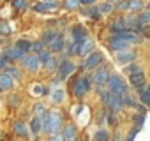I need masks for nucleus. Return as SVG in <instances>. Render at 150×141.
<instances>
[{
  "label": "nucleus",
  "mask_w": 150,
  "mask_h": 141,
  "mask_svg": "<svg viewBox=\"0 0 150 141\" xmlns=\"http://www.w3.org/2000/svg\"><path fill=\"white\" fill-rule=\"evenodd\" d=\"M108 90L111 92V94H115V95H124L125 94V85H124V81L120 80V76H110V80H108Z\"/></svg>",
  "instance_id": "nucleus-1"
},
{
  "label": "nucleus",
  "mask_w": 150,
  "mask_h": 141,
  "mask_svg": "<svg viewBox=\"0 0 150 141\" xmlns=\"http://www.w3.org/2000/svg\"><path fill=\"white\" fill-rule=\"evenodd\" d=\"M108 80H110V76H108V69H106V67H99V69L94 70V74H92V83L97 85L99 88L104 87V85L108 83Z\"/></svg>",
  "instance_id": "nucleus-2"
},
{
  "label": "nucleus",
  "mask_w": 150,
  "mask_h": 141,
  "mask_svg": "<svg viewBox=\"0 0 150 141\" xmlns=\"http://www.w3.org/2000/svg\"><path fill=\"white\" fill-rule=\"evenodd\" d=\"M88 83H90V81H88L87 78H78V80H74V83H72V92H74V95H78V97L85 95V94L88 92V88H90Z\"/></svg>",
  "instance_id": "nucleus-3"
},
{
  "label": "nucleus",
  "mask_w": 150,
  "mask_h": 141,
  "mask_svg": "<svg viewBox=\"0 0 150 141\" xmlns=\"http://www.w3.org/2000/svg\"><path fill=\"white\" fill-rule=\"evenodd\" d=\"M39 62H41L39 55H23V58H21V65L27 70H30V73H35V70H37Z\"/></svg>",
  "instance_id": "nucleus-4"
},
{
  "label": "nucleus",
  "mask_w": 150,
  "mask_h": 141,
  "mask_svg": "<svg viewBox=\"0 0 150 141\" xmlns=\"http://www.w3.org/2000/svg\"><path fill=\"white\" fill-rule=\"evenodd\" d=\"M101 62H103V55H101L99 51L88 53L87 58H85V62H83V69H94V67H97Z\"/></svg>",
  "instance_id": "nucleus-5"
},
{
  "label": "nucleus",
  "mask_w": 150,
  "mask_h": 141,
  "mask_svg": "<svg viewBox=\"0 0 150 141\" xmlns=\"http://www.w3.org/2000/svg\"><path fill=\"white\" fill-rule=\"evenodd\" d=\"M131 42H127L125 39H122V37H117V35H113L111 39H110V48L113 49V51H122V49H127V46H129Z\"/></svg>",
  "instance_id": "nucleus-6"
},
{
  "label": "nucleus",
  "mask_w": 150,
  "mask_h": 141,
  "mask_svg": "<svg viewBox=\"0 0 150 141\" xmlns=\"http://www.w3.org/2000/svg\"><path fill=\"white\" fill-rule=\"evenodd\" d=\"M62 127V118H60V113L58 111H51V118H50V132L51 134H57Z\"/></svg>",
  "instance_id": "nucleus-7"
},
{
  "label": "nucleus",
  "mask_w": 150,
  "mask_h": 141,
  "mask_svg": "<svg viewBox=\"0 0 150 141\" xmlns=\"http://www.w3.org/2000/svg\"><path fill=\"white\" fill-rule=\"evenodd\" d=\"M72 70H74V65H72L71 62H67V60L62 62V63L58 65V78H60V80H65V78L72 73Z\"/></svg>",
  "instance_id": "nucleus-8"
},
{
  "label": "nucleus",
  "mask_w": 150,
  "mask_h": 141,
  "mask_svg": "<svg viewBox=\"0 0 150 141\" xmlns=\"http://www.w3.org/2000/svg\"><path fill=\"white\" fill-rule=\"evenodd\" d=\"M136 53L131 51V49H122V51H117V62L118 63H127L131 60H134Z\"/></svg>",
  "instance_id": "nucleus-9"
},
{
  "label": "nucleus",
  "mask_w": 150,
  "mask_h": 141,
  "mask_svg": "<svg viewBox=\"0 0 150 141\" xmlns=\"http://www.w3.org/2000/svg\"><path fill=\"white\" fill-rule=\"evenodd\" d=\"M72 37H74V42H81V41H85V39H87L85 28H83L81 25H76V27L72 28Z\"/></svg>",
  "instance_id": "nucleus-10"
},
{
  "label": "nucleus",
  "mask_w": 150,
  "mask_h": 141,
  "mask_svg": "<svg viewBox=\"0 0 150 141\" xmlns=\"http://www.w3.org/2000/svg\"><path fill=\"white\" fill-rule=\"evenodd\" d=\"M129 80H131V85H132L134 88H141V87H145V74H143V73L132 74V76H129Z\"/></svg>",
  "instance_id": "nucleus-11"
},
{
  "label": "nucleus",
  "mask_w": 150,
  "mask_h": 141,
  "mask_svg": "<svg viewBox=\"0 0 150 141\" xmlns=\"http://www.w3.org/2000/svg\"><path fill=\"white\" fill-rule=\"evenodd\" d=\"M21 56H23V51L18 46H13V48L6 49V58H9V60H16V58H21Z\"/></svg>",
  "instance_id": "nucleus-12"
},
{
  "label": "nucleus",
  "mask_w": 150,
  "mask_h": 141,
  "mask_svg": "<svg viewBox=\"0 0 150 141\" xmlns=\"http://www.w3.org/2000/svg\"><path fill=\"white\" fill-rule=\"evenodd\" d=\"M92 46H94V42H92L90 39H85V41H81V44H80V49H78V55H81V56L88 55V53L92 51Z\"/></svg>",
  "instance_id": "nucleus-13"
},
{
  "label": "nucleus",
  "mask_w": 150,
  "mask_h": 141,
  "mask_svg": "<svg viewBox=\"0 0 150 141\" xmlns=\"http://www.w3.org/2000/svg\"><path fill=\"white\" fill-rule=\"evenodd\" d=\"M0 87H2V90H7V88L13 87V76L9 73L0 74Z\"/></svg>",
  "instance_id": "nucleus-14"
},
{
  "label": "nucleus",
  "mask_w": 150,
  "mask_h": 141,
  "mask_svg": "<svg viewBox=\"0 0 150 141\" xmlns=\"http://www.w3.org/2000/svg\"><path fill=\"white\" fill-rule=\"evenodd\" d=\"M62 136H64L65 141H76V129H74L72 125H65Z\"/></svg>",
  "instance_id": "nucleus-15"
},
{
  "label": "nucleus",
  "mask_w": 150,
  "mask_h": 141,
  "mask_svg": "<svg viewBox=\"0 0 150 141\" xmlns=\"http://www.w3.org/2000/svg\"><path fill=\"white\" fill-rule=\"evenodd\" d=\"M55 7H57V4H55V2H39V4H35V6H34V11H37V13H44V11L55 9Z\"/></svg>",
  "instance_id": "nucleus-16"
},
{
  "label": "nucleus",
  "mask_w": 150,
  "mask_h": 141,
  "mask_svg": "<svg viewBox=\"0 0 150 141\" xmlns=\"http://www.w3.org/2000/svg\"><path fill=\"white\" fill-rule=\"evenodd\" d=\"M30 130H32L34 136H37V134L42 130V125H41V118H39V116H34V120H32V123H30Z\"/></svg>",
  "instance_id": "nucleus-17"
},
{
  "label": "nucleus",
  "mask_w": 150,
  "mask_h": 141,
  "mask_svg": "<svg viewBox=\"0 0 150 141\" xmlns=\"http://www.w3.org/2000/svg\"><path fill=\"white\" fill-rule=\"evenodd\" d=\"M57 37H58V34H57V32H53V30H48V32H44V35H42V42L50 46V44H51V42H53Z\"/></svg>",
  "instance_id": "nucleus-18"
},
{
  "label": "nucleus",
  "mask_w": 150,
  "mask_h": 141,
  "mask_svg": "<svg viewBox=\"0 0 150 141\" xmlns=\"http://www.w3.org/2000/svg\"><path fill=\"white\" fill-rule=\"evenodd\" d=\"M50 118H51V111H44V116L41 120V125H42V130L50 134Z\"/></svg>",
  "instance_id": "nucleus-19"
},
{
  "label": "nucleus",
  "mask_w": 150,
  "mask_h": 141,
  "mask_svg": "<svg viewBox=\"0 0 150 141\" xmlns=\"http://www.w3.org/2000/svg\"><path fill=\"white\" fill-rule=\"evenodd\" d=\"M50 48H51L53 51H60V49L64 48V39H62V35H60V34H58V37L50 44Z\"/></svg>",
  "instance_id": "nucleus-20"
},
{
  "label": "nucleus",
  "mask_w": 150,
  "mask_h": 141,
  "mask_svg": "<svg viewBox=\"0 0 150 141\" xmlns=\"http://www.w3.org/2000/svg\"><path fill=\"white\" fill-rule=\"evenodd\" d=\"M83 14H85V16H88V18L97 20V18H99V14H101V11H99V9H96V7H87V9L83 11Z\"/></svg>",
  "instance_id": "nucleus-21"
},
{
  "label": "nucleus",
  "mask_w": 150,
  "mask_h": 141,
  "mask_svg": "<svg viewBox=\"0 0 150 141\" xmlns=\"http://www.w3.org/2000/svg\"><path fill=\"white\" fill-rule=\"evenodd\" d=\"M111 30H113V32H120V30H125V23H124V18H118V20H115V21H113V25H111Z\"/></svg>",
  "instance_id": "nucleus-22"
},
{
  "label": "nucleus",
  "mask_w": 150,
  "mask_h": 141,
  "mask_svg": "<svg viewBox=\"0 0 150 141\" xmlns=\"http://www.w3.org/2000/svg\"><path fill=\"white\" fill-rule=\"evenodd\" d=\"M139 90H141V95H139V97H141V102H143V104H148V101H150V85L145 87V88L141 87Z\"/></svg>",
  "instance_id": "nucleus-23"
},
{
  "label": "nucleus",
  "mask_w": 150,
  "mask_h": 141,
  "mask_svg": "<svg viewBox=\"0 0 150 141\" xmlns=\"http://www.w3.org/2000/svg\"><path fill=\"white\" fill-rule=\"evenodd\" d=\"M138 23H139V27H148V25H150V13L139 14V16H138Z\"/></svg>",
  "instance_id": "nucleus-24"
},
{
  "label": "nucleus",
  "mask_w": 150,
  "mask_h": 141,
  "mask_svg": "<svg viewBox=\"0 0 150 141\" xmlns=\"http://www.w3.org/2000/svg\"><path fill=\"white\" fill-rule=\"evenodd\" d=\"M14 132H16L18 136H25V134H27L25 123H23V122H16V123H14Z\"/></svg>",
  "instance_id": "nucleus-25"
},
{
  "label": "nucleus",
  "mask_w": 150,
  "mask_h": 141,
  "mask_svg": "<svg viewBox=\"0 0 150 141\" xmlns=\"http://www.w3.org/2000/svg\"><path fill=\"white\" fill-rule=\"evenodd\" d=\"M16 46L21 49V51H28L30 48H32V42H28V41H25V39H21V41H18L16 42Z\"/></svg>",
  "instance_id": "nucleus-26"
},
{
  "label": "nucleus",
  "mask_w": 150,
  "mask_h": 141,
  "mask_svg": "<svg viewBox=\"0 0 150 141\" xmlns=\"http://www.w3.org/2000/svg\"><path fill=\"white\" fill-rule=\"evenodd\" d=\"M138 73H141V67L139 65H129V67H125V74H129V76L138 74Z\"/></svg>",
  "instance_id": "nucleus-27"
},
{
  "label": "nucleus",
  "mask_w": 150,
  "mask_h": 141,
  "mask_svg": "<svg viewBox=\"0 0 150 141\" xmlns=\"http://www.w3.org/2000/svg\"><path fill=\"white\" fill-rule=\"evenodd\" d=\"M141 7H143V2H141V0H129V9L139 11Z\"/></svg>",
  "instance_id": "nucleus-28"
},
{
  "label": "nucleus",
  "mask_w": 150,
  "mask_h": 141,
  "mask_svg": "<svg viewBox=\"0 0 150 141\" xmlns=\"http://www.w3.org/2000/svg\"><path fill=\"white\" fill-rule=\"evenodd\" d=\"M0 34L2 35H9L11 34V27L7 21H0Z\"/></svg>",
  "instance_id": "nucleus-29"
},
{
  "label": "nucleus",
  "mask_w": 150,
  "mask_h": 141,
  "mask_svg": "<svg viewBox=\"0 0 150 141\" xmlns=\"http://www.w3.org/2000/svg\"><path fill=\"white\" fill-rule=\"evenodd\" d=\"M64 97H65V94H64V90H57V92H55V94L51 95V99H53V102H57V104H58V102H62V101H64Z\"/></svg>",
  "instance_id": "nucleus-30"
},
{
  "label": "nucleus",
  "mask_w": 150,
  "mask_h": 141,
  "mask_svg": "<svg viewBox=\"0 0 150 141\" xmlns=\"http://www.w3.org/2000/svg\"><path fill=\"white\" fill-rule=\"evenodd\" d=\"M108 132L104 130V129H101V130H97L96 132V141H108Z\"/></svg>",
  "instance_id": "nucleus-31"
},
{
  "label": "nucleus",
  "mask_w": 150,
  "mask_h": 141,
  "mask_svg": "<svg viewBox=\"0 0 150 141\" xmlns=\"http://www.w3.org/2000/svg\"><path fill=\"white\" fill-rule=\"evenodd\" d=\"M80 4H81L80 0H64V6H65L67 9H76Z\"/></svg>",
  "instance_id": "nucleus-32"
},
{
  "label": "nucleus",
  "mask_w": 150,
  "mask_h": 141,
  "mask_svg": "<svg viewBox=\"0 0 150 141\" xmlns=\"http://www.w3.org/2000/svg\"><path fill=\"white\" fill-rule=\"evenodd\" d=\"M99 11H101V14H110V13L113 11V6H111V2H108V4H103V6H99Z\"/></svg>",
  "instance_id": "nucleus-33"
},
{
  "label": "nucleus",
  "mask_w": 150,
  "mask_h": 141,
  "mask_svg": "<svg viewBox=\"0 0 150 141\" xmlns=\"http://www.w3.org/2000/svg\"><path fill=\"white\" fill-rule=\"evenodd\" d=\"M51 58H53V56H51V55H50L48 51H39V60H41V62H42L44 65H46V63H48V62H50Z\"/></svg>",
  "instance_id": "nucleus-34"
},
{
  "label": "nucleus",
  "mask_w": 150,
  "mask_h": 141,
  "mask_svg": "<svg viewBox=\"0 0 150 141\" xmlns=\"http://www.w3.org/2000/svg\"><path fill=\"white\" fill-rule=\"evenodd\" d=\"M13 6H14V9H25L27 2H25V0H14V2H13Z\"/></svg>",
  "instance_id": "nucleus-35"
},
{
  "label": "nucleus",
  "mask_w": 150,
  "mask_h": 141,
  "mask_svg": "<svg viewBox=\"0 0 150 141\" xmlns=\"http://www.w3.org/2000/svg\"><path fill=\"white\" fill-rule=\"evenodd\" d=\"M117 9H129V0H120L117 4Z\"/></svg>",
  "instance_id": "nucleus-36"
},
{
  "label": "nucleus",
  "mask_w": 150,
  "mask_h": 141,
  "mask_svg": "<svg viewBox=\"0 0 150 141\" xmlns=\"http://www.w3.org/2000/svg\"><path fill=\"white\" fill-rule=\"evenodd\" d=\"M7 73H9L13 78H20V73H18V69H14V67H7Z\"/></svg>",
  "instance_id": "nucleus-37"
},
{
  "label": "nucleus",
  "mask_w": 150,
  "mask_h": 141,
  "mask_svg": "<svg viewBox=\"0 0 150 141\" xmlns=\"http://www.w3.org/2000/svg\"><path fill=\"white\" fill-rule=\"evenodd\" d=\"M32 92H34L35 95H42V94H44V88H42L41 85H35V87L32 88Z\"/></svg>",
  "instance_id": "nucleus-38"
},
{
  "label": "nucleus",
  "mask_w": 150,
  "mask_h": 141,
  "mask_svg": "<svg viewBox=\"0 0 150 141\" xmlns=\"http://www.w3.org/2000/svg\"><path fill=\"white\" fill-rule=\"evenodd\" d=\"M34 111H35V116H41V115L44 113V108H42V104H35Z\"/></svg>",
  "instance_id": "nucleus-39"
},
{
  "label": "nucleus",
  "mask_w": 150,
  "mask_h": 141,
  "mask_svg": "<svg viewBox=\"0 0 150 141\" xmlns=\"http://www.w3.org/2000/svg\"><path fill=\"white\" fill-rule=\"evenodd\" d=\"M42 44H44V42H32V48H30V49H32V51H41V49H42Z\"/></svg>",
  "instance_id": "nucleus-40"
},
{
  "label": "nucleus",
  "mask_w": 150,
  "mask_h": 141,
  "mask_svg": "<svg viewBox=\"0 0 150 141\" xmlns=\"http://www.w3.org/2000/svg\"><path fill=\"white\" fill-rule=\"evenodd\" d=\"M143 120H145V115H143V113H139V115H138V116L134 118V122H136V125H138V127H139V125L143 123Z\"/></svg>",
  "instance_id": "nucleus-41"
},
{
  "label": "nucleus",
  "mask_w": 150,
  "mask_h": 141,
  "mask_svg": "<svg viewBox=\"0 0 150 141\" xmlns=\"http://www.w3.org/2000/svg\"><path fill=\"white\" fill-rule=\"evenodd\" d=\"M50 141H65V139H64V136H62V134H58V132H57V134H53V136L50 137Z\"/></svg>",
  "instance_id": "nucleus-42"
},
{
  "label": "nucleus",
  "mask_w": 150,
  "mask_h": 141,
  "mask_svg": "<svg viewBox=\"0 0 150 141\" xmlns=\"http://www.w3.org/2000/svg\"><path fill=\"white\" fill-rule=\"evenodd\" d=\"M53 67H55V63H53V58H51V60H50V62L46 63V69H48V70H51Z\"/></svg>",
  "instance_id": "nucleus-43"
},
{
  "label": "nucleus",
  "mask_w": 150,
  "mask_h": 141,
  "mask_svg": "<svg viewBox=\"0 0 150 141\" xmlns=\"http://www.w3.org/2000/svg\"><path fill=\"white\" fill-rule=\"evenodd\" d=\"M6 60H7L6 56H0V69H2V67L6 65Z\"/></svg>",
  "instance_id": "nucleus-44"
},
{
  "label": "nucleus",
  "mask_w": 150,
  "mask_h": 141,
  "mask_svg": "<svg viewBox=\"0 0 150 141\" xmlns=\"http://www.w3.org/2000/svg\"><path fill=\"white\" fill-rule=\"evenodd\" d=\"M80 2H81V4H94L96 0H80Z\"/></svg>",
  "instance_id": "nucleus-45"
},
{
  "label": "nucleus",
  "mask_w": 150,
  "mask_h": 141,
  "mask_svg": "<svg viewBox=\"0 0 150 141\" xmlns=\"http://www.w3.org/2000/svg\"><path fill=\"white\" fill-rule=\"evenodd\" d=\"M108 2H111V4H118L120 0H108Z\"/></svg>",
  "instance_id": "nucleus-46"
},
{
  "label": "nucleus",
  "mask_w": 150,
  "mask_h": 141,
  "mask_svg": "<svg viewBox=\"0 0 150 141\" xmlns=\"http://www.w3.org/2000/svg\"><path fill=\"white\" fill-rule=\"evenodd\" d=\"M146 106H150V101H148V104H146Z\"/></svg>",
  "instance_id": "nucleus-47"
},
{
  "label": "nucleus",
  "mask_w": 150,
  "mask_h": 141,
  "mask_svg": "<svg viewBox=\"0 0 150 141\" xmlns=\"http://www.w3.org/2000/svg\"><path fill=\"white\" fill-rule=\"evenodd\" d=\"M46 2H50V0H46Z\"/></svg>",
  "instance_id": "nucleus-48"
},
{
  "label": "nucleus",
  "mask_w": 150,
  "mask_h": 141,
  "mask_svg": "<svg viewBox=\"0 0 150 141\" xmlns=\"http://www.w3.org/2000/svg\"><path fill=\"white\" fill-rule=\"evenodd\" d=\"M0 90H2V87H0Z\"/></svg>",
  "instance_id": "nucleus-49"
}]
</instances>
